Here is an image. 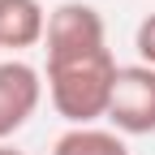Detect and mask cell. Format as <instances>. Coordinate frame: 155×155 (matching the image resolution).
<instances>
[{
	"label": "cell",
	"instance_id": "6da1fadb",
	"mask_svg": "<svg viewBox=\"0 0 155 155\" xmlns=\"http://www.w3.org/2000/svg\"><path fill=\"white\" fill-rule=\"evenodd\" d=\"M116 73H121V65L112 61L108 48L56 56V61H48V99L69 121V129L73 125H95L112 108Z\"/></svg>",
	"mask_w": 155,
	"mask_h": 155
},
{
	"label": "cell",
	"instance_id": "7a4b0ae2",
	"mask_svg": "<svg viewBox=\"0 0 155 155\" xmlns=\"http://www.w3.org/2000/svg\"><path fill=\"white\" fill-rule=\"evenodd\" d=\"M108 121L116 134H129V138L155 134V69L151 65H121Z\"/></svg>",
	"mask_w": 155,
	"mask_h": 155
},
{
	"label": "cell",
	"instance_id": "3957f363",
	"mask_svg": "<svg viewBox=\"0 0 155 155\" xmlns=\"http://www.w3.org/2000/svg\"><path fill=\"white\" fill-rule=\"evenodd\" d=\"M48 61L56 56H78V52H95V48H108L104 39V17L95 5H82V0H65L48 13Z\"/></svg>",
	"mask_w": 155,
	"mask_h": 155
},
{
	"label": "cell",
	"instance_id": "277c9868",
	"mask_svg": "<svg viewBox=\"0 0 155 155\" xmlns=\"http://www.w3.org/2000/svg\"><path fill=\"white\" fill-rule=\"evenodd\" d=\"M39 99H43L39 69L26 61H0V142H9L35 116Z\"/></svg>",
	"mask_w": 155,
	"mask_h": 155
},
{
	"label": "cell",
	"instance_id": "5b68a950",
	"mask_svg": "<svg viewBox=\"0 0 155 155\" xmlns=\"http://www.w3.org/2000/svg\"><path fill=\"white\" fill-rule=\"evenodd\" d=\"M48 35V13L39 0H0V48H35Z\"/></svg>",
	"mask_w": 155,
	"mask_h": 155
},
{
	"label": "cell",
	"instance_id": "8992f818",
	"mask_svg": "<svg viewBox=\"0 0 155 155\" xmlns=\"http://www.w3.org/2000/svg\"><path fill=\"white\" fill-rule=\"evenodd\" d=\"M52 155H129L125 138L116 129H99V125H73L56 138Z\"/></svg>",
	"mask_w": 155,
	"mask_h": 155
},
{
	"label": "cell",
	"instance_id": "52a82bcc",
	"mask_svg": "<svg viewBox=\"0 0 155 155\" xmlns=\"http://www.w3.org/2000/svg\"><path fill=\"white\" fill-rule=\"evenodd\" d=\"M134 48H138V65H151V69H155V13H147L142 22H138Z\"/></svg>",
	"mask_w": 155,
	"mask_h": 155
},
{
	"label": "cell",
	"instance_id": "ba28073f",
	"mask_svg": "<svg viewBox=\"0 0 155 155\" xmlns=\"http://www.w3.org/2000/svg\"><path fill=\"white\" fill-rule=\"evenodd\" d=\"M0 155H22L17 147H9V142H0Z\"/></svg>",
	"mask_w": 155,
	"mask_h": 155
}]
</instances>
